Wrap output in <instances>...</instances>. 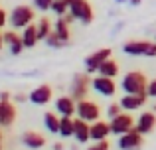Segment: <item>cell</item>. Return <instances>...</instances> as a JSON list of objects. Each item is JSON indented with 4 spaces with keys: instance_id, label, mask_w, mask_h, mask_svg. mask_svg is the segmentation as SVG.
<instances>
[{
    "instance_id": "27",
    "label": "cell",
    "mask_w": 156,
    "mask_h": 150,
    "mask_svg": "<svg viewBox=\"0 0 156 150\" xmlns=\"http://www.w3.org/2000/svg\"><path fill=\"white\" fill-rule=\"evenodd\" d=\"M46 44H48L50 47H63V46H65L67 42H63V40H61L59 36L55 34V32H51V34H50V36L46 38Z\"/></svg>"
},
{
    "instance_id": "16",
    "label": "cell",
    "mask_w": 156,
    "mask_h": 150,
    "mask_svg": "<svg viewBox=\"0 0 156 150\" xmlns=\"http://www.w3.org/2000/svg\"><path fill=\"white\" fill-rule=\"evenodd\" d=\"M16 117H18V113H16L14 105H12L10 101H2V103H0V124H2L4 128L12 127Z\"/></svg>"
},
{
    "instance_id": "21",
    "label": "cell",
    "mask_w": 156,
    "mask_h": 150,
    "mask_svg": "<svg viewBox=\"0 0 156 150\" xmlns=\"http://www.w3.org/2000/svg\"><path fill=\"white\" fill-rule=\"evenodd\" d=\"M59 134L63 136V138L75 136V119H73V117H61V123H59Z\"/></svg>"
},
{
    "instance_id": "24",
    "label": "cell",
    "mask_w": 156,
    "mask_h": 150,
    "mask_svg": "<svg viewBox=\"0 0 156 150\" xmlns=\"http://www.w3.org/2000/svg\"><path fill=\"white\" fill-rule=\"evenodd\" d=\"M59 123H61V117H57L55 113H46L44 115V124H46V128L53 134H59Z\"/></svg>"
},
{
    "instance_id": "7",
    "label": "cell",
    "mask_w": 156,
    "mask_h": 150,
    "mask_svg": "<svg viewBox=\"0 0 156 150\" xmlns=\"http://www.w3.org/2000/svg\"><path fill=\"white\" fill-rule=\"evenodd\" d=\"M142 136H144L142 132H138L136 128H133V131H129V132L119 136V148L121 150H140L142 144H144Z\"/></svg>"
},
{
    "instance_id": "31",
    "label": "cell",
    "mask_w": 156,
    "mask_h": 150,
    "mask_svg": "<svg viewBox=\"0 0 156 150\" xmlns=\"http://www.w3.org/2000/svg\"><path fill=\"white\" fill-rule=\"evenodd\" d=\"M87 150H109V142H107V140H99V142H95L93 146H89Z\"/></svg>"
},
{
    "instance_id": "33",
    "label": "cell",
    "mask_w": 156,
    "mask_h": 150,
    "mask_svg": "<svg viewBox=\"0 0 156 150\" xmlns=\"http://www.w3.org/2000/svg\"><path fill=\"white\" fill-rule=\"evenodd\" d=\"M2 101H10V95H8V93H6V91H4V93H2Z\"/></svg>"
},
{
    "instance_id": "6",
    "label": "cell",
    "mask_w": 156,
    "mask_h": 150,
    "mask_svg": "<svg viewBox=\"0 0 156 150\" xmlns=\"http://www.w3.org/2000/svg\"><path fill=\"white\" fill-rule=\"evenodd\" d=\"M77 117L83 120H87V123H95V120H99L101 117V109L97 103H93V101H77Z\"/></svg>"
},
{
    "instance_id": "20",
    "label": "cell",
    "mask_w": 156,
    "mask_h": 150,
    "mask_svg": "<svg viewBox=\"0 0 156 150\" xmlns=\"http://www.w3.org/2000/svg\"><path fill=\"white\" fill-rule=\"evenodd\" d=\"M22 40H24V46H26V47H34L36 44H38V40H40L38 26L30 24V26L24 28V30H22Z\"/></svg>"
},
{
    "instance_id": "18",
    "label": "cell",
    "mask_w": 156,
    "mask_h": 150,
    "mask_svg": "<svg viewBox=\"0 0 156 150\" xmlns=\"http://www.w3.org/2000/svg\"><path fill=\"white\" fill-rule=\"evenodd\" d=\"M111 124L105 120H95L91 123V140L93 142H99V140H107V136L111 134Z\"/></svg>"
},
{
    "instance_id": "13",
    "label": "cell",
    "mask_w": 156,
    "mask_h": 150,
    "mask_svg": "<svg viewBox=\"0 0 156 150\" xmlns=\"http://www.w3.org/2000/svg\"><path fill=\"white\" fill-rule=\"evenodd\" d=\"M2 42H4V46L10 50L12 55H20V54H22V50L26 47V46H24L22 36H18L16 32H10V30L2 34Z\"/></svg>"
},
{
    "instance_id": "1",
    "label": "cell",
    "mask_w": 156,
    "mask_h": 150,
    "mask_svg": "<svg viewBox=\"0 0 156 150\" xmlns=\"http://www.w3.org/2000/svg\"><path fill=\"white\" fill-rule=\"evenodd\" d=\"M148 79L140 71H129L121 81V89L125 93H146Z\"/></svg>"
},
{
    "instance_id": "17",
    "label": "cell",
    "mask_w": 156,
    "mask_h": 150,
    "mask_svg": "<svg viewBox=\"0 0 156 150\" xmlns=\"http://www.w3.org/2000/svg\"><path fill=\"white\" fill-rule=\"evenodd\" d=\"M22 144L26 148L40 150V148L46 146V138H44V134H40V132H36V131H26L22 134Z\"/></svg>"
},
{
    "instance_id": "3",
    "label": "cell",
    "mask_w": 156,
    "mask_h": 150,
    "mask_svg": "<svg viewBox=\"0 0 156 150\" xmlns=\"http://www.w3.org/2000/svg\"><path fill=\"white\" fill-rule=\"evenodd\" d=\"M89 89H91V79H89V73H77L73 75L71 85H69V95L75 101H83L87 97Z\"/></svg>"
},
{
    "instance_id": "34",
    "label": "cell",
    "mask_w": 156,
    "mask_h": 150,
    "mask_svg": "<svg viewBox=\"0 0 156 150\" xmlns=\"http://www.w3.org/2000/svg\"><path fill=\"white\" fill-rule=\"evenodd\" d=\"M53 150H63V144H59V142L53 144Z\"/></svg>"
},
{
    "instance_id": "5",
    "label": "cell",
    "mask_w": 156,
    "mask_h": 150,
    "mask_svg": "<svg viewBox=\"0 0 156 150\" xmlns=\"http://www.w3.org/2000/svg\"><path fill=\"white\" fill-rule=\"evenodd\" d=\"M69 14L75 20H81L83 24H89L93 20V8L89 0H71L69 4Z\"/></svg>"
},
{
    "instance_id": "12",
    "label": "cell",
    "mask_w": 156,
    "mask_h": 150,
    "mask_svg": "<svg viewBox=\"0 0 156 150\" xmlns=\"http://www.w3.org/2000/svg\"><path fill=\"white\" fill-rule=\"evenodd\" d=\"M55 113L61 117H73L77 113V103L71 95H61L55 99Z\"/></svg>"
},
{
    "instance_id": "28",
    "label": "cell",
    "mask_w": 156,
    "mask_h": 150,
    "mask_svg": "<svg viewBox=\"0 0 156 150\" xmlns=\"http://www.w3.org/2000/svg\"><path fill=\"white\" fill-rule=\"evenodd\" d=\"M122 111H125V109L121 107V103H111L109 107H107V117H109V119H115V117L121 115Z\"/></svg>"
},
{
    "instance_id": "25",
    "label": "cell",
    "mask_w": 156,
    "mask_h": 150,
    "mask_svg": "<svg viewBox=\"0 0 156 150\" xmlns=\"http://www.w3.org/2000/svg\"><path fill=\"white\" fill-rule=\"evenodd\" d=\"M51 32H53V26L50 24V20H48V18H42L38 22V36H40V40H46Z\"/></svg>"
},
{
    "instance_id": "30",
    "label": "cell",
    "mask_w": 156,
    "mask_h": 150,
    "mask_svg": "<svg viewBox=\"0 0 156 150\" xmlns=\"http://www.w3.org/2000/svg\"><path fill=\"white\" fill-rule=\"evenodd\" d=\"M146 93H148V97L156 99V79H150L148 81V85H146Z\"/></svg>"
},
{
    "instance_id": "26",
    "label": "cell",
    "mask_w": 156,
    "mask_h": 150,
    "mask_svg": "<svg viewBox=\"0 0 156 150\" xmlns=\"http://www.w3.org/2000/svg\"><path fill=\"white\" fill-rule=\"evenodd\" d=\"M69 4H71V0H53L51 12H55L57 16H65L69 12Z\"/></svg>"
},
{
    "instance_id": "29",
    "label": "cell",
    "mask_w": 156,
    "mask_h": 150,
    "mask_svg": "<svg viewBox=\"0 0 156 150\" xmlns=\"http://www.w3.org/2000/svg\"><path fill=\"white\" fill-rule=\"evenodd\" d=\"M51 6H53V0H34V8L40 12L51 10Z\"/></svg>"
},
{
    "instance_id": "10",
    "label": "cell",
    "mask_w": 156,
    "mask_h": 150,
    "mask_svg": "<svg viewBox=\"0 0 156 150\" xmlns=\"http://www.w3.org/2000/svg\"><path fill=\"white\" fill-rule=\"evenodd\" d=\"M134 124L136 123L133 120V117L126 115V113H121V115H117L115 119H111V131H113V134L121 136V134H125V132L133 131Z\"/></svg>"
},
{
    "instance_id": "8",
    "label": "cell",
    "mask_w": 156,
    "mask_h": 150,
    "mask_svg": "<svg viewBox=\"0 0 156 150\" xmlns=\"http://www.w3.org/2000/svg\"><path fill=\"white\" fill-rule=\"evenodd\" d=\"M91 89L97 91L103 97H113L117 93V85H115L113 77H105V75H97L91 79Z\"/></svg>"
},
{
    "instance_id": "23",
    "label": "cell",
    "mask_w": 156,
    "mask_h": 150,
    "mask_svg": "<svg viewBox=\"0 0 156 150\" xmlns=\"http://www.w3.org/2000/svg\"><path fill=\"white\" fill-rule=\"evenodd\" d=\"M97 73H99V75H105V77H113V79H115V77L119 75V63L115 61V59L109 58L103 65L99 67V71H97Z\"/></svg>"
},
{
    "instance_id": "19",
    "label": "cell",
    "mask_w": 156,
    "mask_h": 150,
    "mask_svg": "<svg viewBox=\"0 0 156 150\" xmlns=\"http://www.w3.org/2000/svg\"><path fill=\"white\" fill-rule=\"evenodd\" d=\"M75 138H77V142H81V144L89 142V140H91V123H87V120L77 117L75 119Z\"/></svg>"
},
{
    "instance_id": "15",
    "label": "cell",
    "mask_w": 156,
    "mask_h": 150,
    "mask_svg": "<svg viewBox=\"0 0 156 150\" xmlns=\"http://www.w3.org/2000/svg\"><path fill=\"white\" fill-rule=\"evenodd\" d=\"M154 127H156V115L152 111H146V113H142V115H138L136 124H134V128H136L138 132H142V134L152 132Z\"/></svg>"
},
{
    "instance_id": "4",
    "label": "cell",
    "mask_w": 156,
    "mask_h": 150,
    "mask_svg": "<svg viewBox=\"0 0 156 150\" xmlns=\"http://www.w3.org/2000/svg\"><path fill=\"white\" fill-rule=\"evenodd\" d=\"M122 51L129 55H146V58H156V42H126L122 46Z\"/></svg>"
},
{
    "instance_id": "22",
    "label": "cell",
    "mask_w": 156,
    "mask_h": 150,
    "mask_svg": "<svg viewBox=\"0 0 156 150\" xmlns=\"http://www.w3.org/2000/svg\"><path fill=\"white\" fill-rule=\"evenodd\" d=\"M53 32H55V34L59 36L63 42H69V38H71V32H69V22L65 20V16H59V20L53 24Z\"/></svg>"
},
{
    "instance_id": "11",
    "label": "cell",
    "mask_w": 156,
    "mask_h": 150,
    "mask_svg": "<svg viewBox=\"0 0 156 150\" xmlns=\"http://www.w3.org/2000/svg\"><path fill=\"white\" fill-rule=\"evenodd\" d=\"M146 97H148V93H125V97L119 103L125 111H138L146 103Z\"/></svg>"
},
{
    "instance_id": "2",
    "label": "cell",
    "mask_w": 156,
    "mask_h": 150,
    "mask_svg": "<svg viewBox=\"0 0 156 150\" xmlns=\"http://www.w3.org/2000/svg\"><path fill=\"white\" fill-rule=\"evenodd\" d=\"M34 20V8L28 4H20L12 10L10 14V24L14 26V30H24L26 26H30Z\"/></svg>"
},
{
    "instance_id": "14",
    "label": "cell",
    "mask_w": 156,
    "mask_h": 150,
    "mask_svg": "<svg viewBox=\"0 0 156 150\" xmlns=\"http://www.w3.org/2000/svg\"><path fill=\"white\" fill-rule=\"evenodd\" d=\"M51 97H53L51 87L48 83H44V85H40V87H36L34 91L28 95V99H30L34 105H48L51 101Z\"/></svg>"
},
{
    "instance_id": "9",
    "label": "cell",
    "mask_w": 156,
    "mask_h": 150,
    "mask_svg": "<svg viewBox=\"0 0 156 150\" xmlns=\"http://www.w3.org/2000/svg\"><path fill=\"white\" fill-rule=\"evenodd\" d=\"M111 55H113V51H111L109 47L97 50V51H93L91 55H87V58H85V69H87V73H95V71H99V67L103 65Z\"/></svg>"
},
{
    "instance_id": "32",
    "label": "cell",
    "mask_w": 156,
    "mask_h": 150,
    "mask_svg": "<svg viewBox=\"0 0 156 150\" xmlns=\"http://www.w3.org/2000/svg\"><path fill=\"white\" fill-rule=\"evenodd\" d=\"M6 20H8V12L2 10V12H0V26H4V24H6Z\"/></svg>"
}]
</instances>
